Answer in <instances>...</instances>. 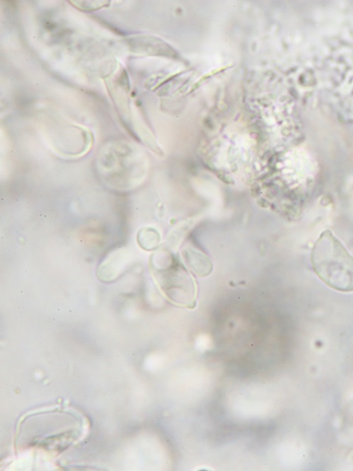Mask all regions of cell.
<instances>
[{"label": "cell", "mask_w": 353, "mask_h": 471, "mask_svg": "<svg viewBox=\"0 0 353 471\" xmlns=\"http://www.w3.org/2000/svg\"><path fill=\"white\" fill-rule=\"evenodd\" d=\"M313 269L331 289L353 291V257L330 232H323L316 242L311 255Z\"/></svg>", "instance_id": "obj_1"}, {"label": "cell", "mask_w": 353, "mask_h": 471, "mask_svg": "<svg viewBox=\"0 0 353 471\" xmlns=\"http://www.w3.org/2000/svg\"><path fill=\"white\" fill-rule=\"evenodd\" d=\"M155 277L172 301L186 306L193 303L194 283L190 275L182 271H174L156 273Z\"/></svg>", "instance_id": "obj_2"}, {"label": "cell", "mask_w": 353, "mask_h": 471, "mask_svg": "<svg viewBox=\"0 0 353 471\" xmlns=\"http://www.w3.org/2000/svg\"><path fill=\"white\" fill-rule=\"evenodd\" d=\"M73 3L76 4H72L74 5L76 7L78 8H80V10L83 11H92V10H97L98 8H101L104 6H107L109 1H84V4L83 1H71Z\"/></svg>", "instance_id": "obj_3"}]
</instances>
